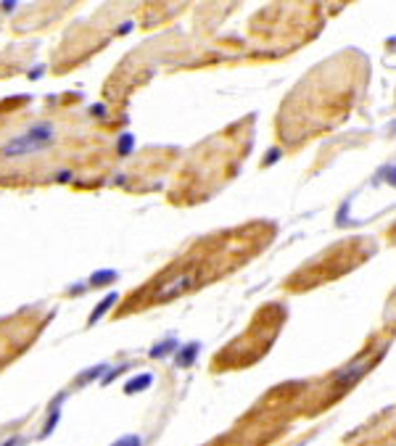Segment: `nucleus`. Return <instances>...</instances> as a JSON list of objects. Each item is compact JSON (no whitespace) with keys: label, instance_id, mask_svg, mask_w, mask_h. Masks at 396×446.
Here are the masks:
<instances>
[{"label":"nucleus","instance_id":"obj_2","mask_svg":"<svg viewBox=\"0 0 396 446\" xmlns=\"http://www.w3.org/2000/svg\"><path fill=\"white\" fill-rule=\"evenodd\" d=\"M196 278H198V272H196V269H188V272H182L177 278L167 280V283L156 290V302H172V299H177L182 293H188V290L196 285Z\"/></svg>","mask_w":396,"mask_h":446},{"label":"nucleus","instance_id":"obj_3","mask_svg":"<svg viewBox=\"0 0 396 446\" xmlns=\"http://www.w3.org/2000/svg\"><path fill=\"white\" fill-rule=\"evenodd\" d=\"M365 370H367V362H365V359L351 362L349 367H344V370H338V373H336V386L338 388H346V386H351V383H357Z\"/></svg>","mask_w":396,"mask_h":446},{"label":"nucleus","instance_id":"obj_11","mask_svg":"<svg viewBox=\"0 0 396 446\" xmlns=\"http://www.w3.org/2000/svg\"><path fill=\"white\" fill-rule=\"evenodd\" d=\"M114 446H140V438H138V436H127V438L117 441Z\"/></svg>","mask_w":396,"mask_h":446},{"label":"nucleus","instance_id":"obj_6","mask_svg":"<svg viewBox=\"0 0 396 446\" xmlns=\"http://www.w3.org/2000/svg\"><path fill=\"white\" fill-rule=\"evenodd\" d=\"M151 380H154L151 375H140V378H135V380H130L124 391H127V394H135V391H143V388H148V383H151Z\"/></svg>","mask_w":396,"mask_h":446},{"label":"nucleus","instance_id":"obj_9","mask_svg":"<svg viewBox=\"0 0 396 446\" xmlns=\"http://www.w3.org/2000/svg\"><path fill=\"white\" fill-rule=\"evenodd\" d=\"M130 148H132V135H122V140H119V154H130Z\"/></svg>","mask_w":396,"mask_h":446},{"label":"nucleus","instance_id":"obj_10","mask_svg":"<svg viewBox=\"0 0 396 446\" xmlns=\"http://www.w3.org/2000/svg\"><path fill=\"white\" fill-rule=\"evenodd\" d=\"M172 349H175V343H172V341H167L164 346H156V349H151V357H164V354H167V351H172Z\"/></svg>","mask_w":396,"mask_h":446},{"label":"nucleus","instance_id":"obj_7","mask_svg":"<svg viewBox=\"0 0 396 446\" xmlns=\"http://www.w3.org/2000/svg\"><path fill=\"white\" fill-rule=\"evenodd\" d=\"M101 373H106V364H98V367H93V370H87V373L80 375V383H87V380H93V378H98Z\"/></svg>","mask_w":396,"mask_h":446},{"label":"nucleus","instance_id":"obj_1","mask_svg":"<svg viewBox=\"0 0 396 446\" xmlns=\"http://www.w3.org/2000/svg\"><path fill=\"white\" fill-rule=\"evenodd\" d=\"M53 135H56L53 124H48V121L35 124V127H32V130H27L24 135H19V137L8 140L6 148H3V156L11 158V156H27V154H35V151L45 148V145L53 140Z\"/></svg>","mask_w":396,"mask_h":446},{"label":"nucleus","instance_id":"obj_12","mask_svg":"<svg viewBox=\"0 0 396 446\" xmlns=\"http://www.w3.org/2000/svg\"><path fill=\"white\" fill-rule=\"evenodd\" d=\"M16 444H19V438H11V441H6L3 446H16Z\"/></svg>","mask_w":396,"mask_h":446},{"label":"nucleus","instance_id":"obj_5","mask_svg":"<svg viewBox=\"0 0 396 446\" xmlns=\"http://www.w3.org/2000/svg\"><path fill=\"white\" fill-rule=\"evenodd\" d=\"M198 349H201L198 343H188L185 349H180V354H177V364H180V367H191L193 359H196V354H198Z\"/></svg>","mask_w":396,"mask_h":446},{"label":"nucleus","instance_id":"obj_8","mask_svg":"<svg viewBox=\"0 0 396 446\" xmlns=\"http://www.w3.org/2000/svg\"><path fill=\"white\" fill-rule=\"evenodd\" d=\"M108 278H117V272H114V269L98 272V275H93V283H96V285H103V283H108Z\"/></svg>","mask_w":396,"mask_h":446},{"label":"nucleus","instance_id":"obj_4","mask_svg":"<svg viewBox=\"0 0 396 446\" xmlns=\"http://www.w3.org/2000/svg\"><path fill=\"white\" fill-rule=\"evenodd\" d=\"M117 302H119V296H117V293H108L106 299H103V302H101L96 309H93V314H90V322H98V320H101V317H103V314H106Z\"/></svg>","mask_w":396,"mask_h":446}]
</instances>
